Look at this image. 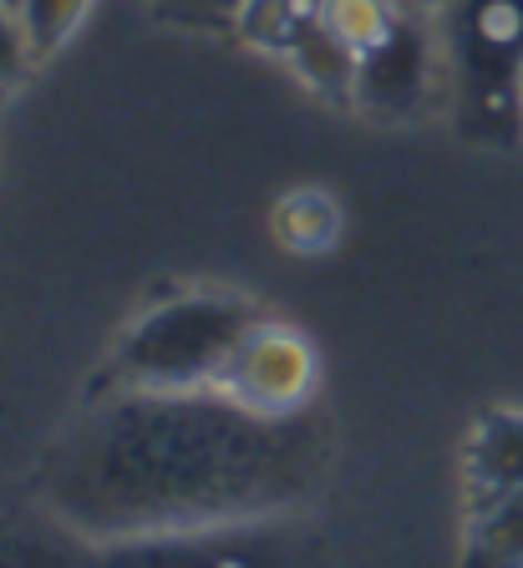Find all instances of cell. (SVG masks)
<instances>
[{
  "label": "cell",
  "instance_id": "cell-1",
  "mask_svg": "<svg viewBox=\"0 0 523 568\" xmlns=\"http://www.w3.org/2000/svg\"><path fill=\"white\" fill-rule=\"evenodd\" d=\"M295 426L199 390H132L87 422L57 467V497L87 528H189L250 513L295 483Z\"/></svg>",
  "mask_w": 523,
  "mask_h": 568
},
{
  "label": "cell",
  "instance_id": "cell-2",
  "mask_svg": "<svg viewBox=\"0 0 523 568\" xmlns=\"http://www.w3.org/2000/svg\"><path fill=\"white\" fill-rule=\"evenodd\" d=\"M254 325V305L234 295H179L132 325L118 351V371L143 390L214 386L234 345Z\"/></svg>",
  "mask_w": 523,
  "mask_h": 568
},
{
  "label": "cell",
  "instance_id": "cell-3",
  "mask_svg": "<svg viewBox=\"0 0 523 568\" xmlns=\"http://www.w3.org/2000/svg\"><path fill=\"white\" fill-rule=\"evenodd\" d=\"M214 390L260 416H295L315 390V351L290 325H254L224 361Z\"/></svg>",
  "mask_w": 523,
  "mask_h": 568
},
{
  "label": "cell",
  "instance_id": "cell-4",
  "mask_svg": "<svg viewBox=\"0 0 523 568\" xmlns=\"http://www.w3.org/2000/svg\"><path fill=\"white\" fill-rule=\"evenodd\" d=\"M452 57L477 102L513 92L523 61V0H463L452 21Z\"/></svg>",
  "mask_w": 523,
  "mask_h": 568
},
{
  "label": "cell",
  "instance_id": "cell-5",
  "mask_svg": "<svg viewBox=\"0 0 523 568\" xmlns=\"http://www.w3.org/2000/svg\"><path fill=\"white\" fill-rule=\"evenodd\" d=\"M432 77V41L412 16H396V26L381 36L376 47L361 51V71H356V102L371 112H412L428 92Z\"/></svg>",
  "mask_w": 523,
  "mask_h": 568
},
{
  "label": "cell",
  "instance_id": "cell-6",
  "mask_svg": "<svg viewBox=\"0 0 523 568\" xmlns=\"http://www.w3.org/2000/svg\"><path fill=\"white\" fill-rule=\"evenodd\" d=\"M467 477H473V493L483 508L523 493V416H483L473 447H467Z\"/></svg>",
  "mask_w": 523,
  "mask_h": 568
},
{
  "label": "cell",
  "instance_id": "cell-7",
  "mask_svg": "<svg viewBox=\"0 0 523 568\" xmlns=\"http://www.w3.org/2000/svg\"><path fill=\"white\" fill-rule=\"evenodd\" d=\"M290 61H295V71L305 77L310 87H315V92H325V97H356L361 51L351 47V41H341V36H335V26L325 21V16L295 41Z\"/></svg>",
  "mask_w": 523,
  "mask_h": 568
},
{
  "label": "cell",
  "instance_id": "cell-8",
  "mask_svg": "<svg viewBox=\"0 0 523 568\" xmlns=\"http://www.w3.org/2000/svg\"><path fill=\"white\" fill-rule=\"evenodd\" d=\"M341 234V209H335L331 193L321 189H300L285 193L280 209H274V239L290 248V254H325Z\"/></svg>",
  "mask_w": 523,
  "mask_h": 568
},
{
  "label": "cell",
  "instance_id": "cell-9",
  "mask_svg": "<svg viewBox=\"0 0 523 568\" xmlns=\"http://www.w3.org/2000/svg\"><path fill=\"white\" fill-rule=\"evenodd\" d=\"M325 16V0H244L234 11L244 41H254L260 51H280L290 57L295 41L310 31V26Z\"/></svg>",
  "mask_w": 523,
  "mask_h": 568
},
{
  "label": "cell",
  "instance_id": "cell-10",
  "mask_svg": "<svg viewBox=\"0 0 523 568\" xmlns=\"http://www.w3.org/2000/svg\"><path fill=\"white\" fill-rule=\"evenodd\" d=\"M467 568H523V493L487 503L467 538Z\"/></svg>",
  "mask_w": 523,
  "mask_h": 568
},
{
  "label": "cell",
  "instance_id": "cell-11",
  "mask_svg": "<svg viewBox=\"0 0 523 568\" xmlns=\"http://www.w3.org/2000/svg\"><path fill=\"white\" fill-rule=\"evenodd\" d=\"M16 16L26 26L31 57H47L77 31V21L87 16V0H16Z\"/></svg>",
  "mask_w": 523,
  "mask_h": 568
},
{
  "label": "cell",
  "instance_id": "cell-12",
  "mask_svg": "<svg viewBox=\"0 0 523 568\" xmlns=\"http://www.w3.org/2000/svg\"><path fill=\"white\" fill-rule=\"evenodd\" d=\"M396 0H325V21L335 26L341 41H351L356 51L376 47L381 36L396 26Z\"/></svg>",
  "mask_w": 523,
  "mask_h": 568
},
{
  "label": "cell",
  "instance_id": "cell-13",
  "mask_svg": "<svg viewBox=\"0 0 523 568\" xmlns=\"http://www.w3.org/2000/svg\"><path fill=\"white\" fill-rule=\"evenodd\" d=\"M26 61H31V41H26V26H21V16H16V11H6V6H0V92H6V87H16V82H21Z\"/></svg>",
  "mask_w": 523,
  "mask_h": 568
},
{
  "label": "cell",
  "instance_id": "cell-14",
  "mask_svg": "<svg viewBox=\"0 0 523 568\" xmlns=\"http://www.w3.org/2000/svg\"><path fill=\"white\" fill-rule=\"evenodd\" d=\"M428 6H442V0H396V11H428Z\"/></svg>",
  "mask_w": 523,
  "mask_h": 568
},
{
  "label": "cell",
  "instance_id": "cell-15",
  "mask_svg": "<svg viewBox=\"0 0 523 568\" xmlns=\"http://www.w3.org/2000/svg\"><path fill=\"white\" fill-rule=\"evenodd\" d=\"M513 102L523 106V61H519V71H513Z\"/></svg>",
  "mask_w": 523,
  "mask_h": 568
},
{
  "label": "cell",
  "instance_id": "cell-16",
  "mask_svg": "<svg viewBox=\"0 0 523 568\" xmlns=\"http://www.w3.org/2000/svg\"><path fill=\"white\" fill-rule=\"evenodd\" d=\"M209 6H214V11H239L244 0H209Z\"/></svg>",
  "mask_w": 523,
  "mask_h": 568
},
{
  "label": "cell",
  "instance_id": "cell-17",
  "mask_svg": "<svg viewBox=\"0 0 523 568\" xmlns=\"http://www.w3.org/2000/svg\"><path fill=\"white\" fill-rule=\"evenodd\" d=\"M168 6H209V0H168Z\"/></svg>",
  "mask_w": 523,
  "mask_h": 568
},
{
  "label": "cell",
  "instance_id": "cell-18",
  "mask_svg": "<svg viewBox=\"0 0 523 568\" xmlns=\"http://www.w3.org/2000/svg\"><path fill=\"white\" fill-rule=\"evenodd\" d=\"M0 6H6V0H0Z\"/></svg>",
  "mask_w": 523,
  "mask_h": 568
}]
</instances>
